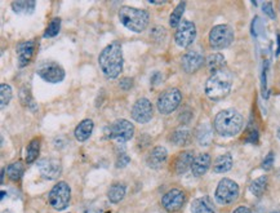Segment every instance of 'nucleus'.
I'll return each mask as SVG.
<instances>
[{
	"mask_svg": "<svg viewBox=\"0 0 280 213\" xmlns=\"http://www.w3.org/2000/svg\"><path fill=\"white\" fill-rule=\"evenodd\" d=\"M215 196L219 204H231L239 198V186L230 178H222L215 189Z\"/></svg>",
	"mask_w": 280,
	"mask_h": 213,
	"instance_id": "0eeeda50",
	"label": "nucleus"
},
{
	"mask_svg": "<svg viewBox=\"0 0 280 213\" xmlns=\"http://www.w3.org/2000/svg\"><path fill=\"white\" fill-rule=\"evenodd\" d=\"M93 128H94L93 120L84 119L82 120V122L78 124V127L75 128V130H74V136H75V138L79 142H84L90 137V134L93 132Z\"/></svg>",
	"mask_w": 280,
	"mask_h": 213,
	"instance_id": "412c9836",
	"label": "nucleus"
},
{
	"mask_svg": "<svg viewBox=\"0 0 280 213\" xmlns=\"http://www.w3.org/2000/svg\"><path fill=\"white\" fill-rule=\"evenodd\" d=\"M204 64V57L203 54L196 51L186 52L181 58V67L187 74H194L198 71Z\"/></svg>",
	"mask_w": 280,
	"mask_h": 213,
	"instance_id": "2eb2a0df",
	"label": "nucleus"
},
{
	"mask_svg": "<svg viewBox=\"0 0 280 213\" xmlns=\"http://www.w3.org/2000/svg\"><path fill=\"white\" fill-rule=\"evenodd\" d=\"M190 140V130L187 128H180V129H176L171 136V141L176 146H183L186 145Z\"/></svg>",
	"mask_w": 280,
	"mask_h": 213,
	"instance_id": "cd10ccee",
	"label": "nucleus"
},
{
	"mask_svg": "<svg viewBox=\"0 0 280 213\" xmlns=\"http://www.w3.org/2000/svg\"><path fill=\"white\" fill-rule=\"evenodd\" d=\"M225 65H226L225 57L221 53H213L207 58V66H208L209 71L212 72V74H215V72L223 70Z\"/></svg>",
	"mask_w": 280,
	"mask_h": 213,
	"instance_id": "393cba45",
	"label": "nucleus"
},
{
	"mask_svg": "<svg viewBox=\"0 0 280 213\" xmlns=\"http://www.w3.org/2000/svg\"><path fill=\"white\" fill-rule=\"evenodd\" d=\"M119 85H120L122 89H130V88L133 87V79H130V78H123V79L120 80V84H119Z\"/></svg>",
	"mask_w": 280,
	"mask_h": 213,
	"instance_id": "e433bc0d",
	"label": "nucleus"
},
{
	"mask_svg": "<svg viewBox=\"0 0 280 213\" xmlns=\"http://www.w3.org/2000/svg\"><path fill=\"white\" fill-rule=\"evenodd\" d=\"M60 29H61V18H53L52 21L49 22V25L45 29V33H44V38H53V36L58 35L60 33Z\"/></svg>",
	"mask_w": 280,
	"mask_h": 213,
	"instance_id": "2f4dec72",
	"label": "nucleus"
},
{
	"mask_svg": "<svg viewBox=\"0 0 280 213\" xmlns=\"http://www.w3.org/2000/svg\"><path fill=\"white\" fill-rule=\"evenodd\" d=\"M266 186H267V176H261L252 182L249 190L255 196H261L265 192Z\"/></svg>",
	"mask_w": 280,
	"mask_h": 213,
	"instance_id": "7c9ffc66",
	"label": "nucleus"
},
{
	"mask_svg": "<svg viewBox=\"0 0 280 213\" xmlns=\"http://www.w3.org/2000/svg\"><path fill=\"white\" fill-rule=\"evenodd\" d=\"M36 7V1L34 0H17L12 3V9L17 15H31Z\"/></svg>",
	"mask_w": 280,
	"mask_h": 213,
	"instance_id": "4be33fe9",
	"label": "nucleus"
},
{
	"mask_svg": "<svg viewBox=\"0 0 280 213\" xmlns=\"http://www.w3.org/2000/svg\"><path fill=\"white\" fill-rule=\"evenodd\" d=\"M186 202V195L180 189H172L162 198V206L167 212H178Z\"/></svg>",
	"mask_w": 280,
	"mask_h": 213,
	"instance_id": "f8f14e48",
	"label": "nucleus"
},
{
	"mask_svg": "<svg viewBox=\"0 0 280 213\" xmlns=\"http://www.w3.org/2000/svg\"><path fill=\"white\" fill-rule=\"evenodd\" d=\"M244 120L239 111L234 108H226L219 111L215 118V130L222 137H234L243 128Z\"/></svg>",
	"mask_w": 280,
	"mask_h": 213,
	"instance_id": "f03ea898",
	"label": "nucleus"
},
{
	"mask_svg": "<svg viewBox=\"0 0 280 213\" xmlns=\"http://www.w3.org/2000/svg\"><path fill=\"white\" fill-rule=\"evenodd\" d=\"M119 20L128 30L133 33H142L146 30L150 21V15L145 9L123 5L119 9Z\"/></svg>",
	"mask_w": 280,
	"mask_h": 213,
	"instance_id": "7ed1b4c3",
	"label": "nucleus"
},
{
	"mask_svg": "<svg viewBox=\"0 0 280 213\" xmlns=\"http://www.w3.org/2000/svg\"><path fill=\"white\" fill-rule=\"evenodd\" d=\"M233 42L234 31L229 25H217L209 33V44L213 49L227 48Z\"/></svg>",
	"mask_w": 280,
	"mask_h": 213,
	"instance_id": "6e6552de",
	"label": "nucleus"
},
{
	"mask_svg": "<svg viewBox=\"0 0 280 213\" xmlns=\"http://www.w3.org/2000/svg\"><path fill=\"white\" fill-rule=\"evenodd\" d=\"M196 38V27L189 20H182L174 34V42L180 48L190 47Z\"/></svg>",
	"mask_w": 280,
	"mask_h": 213,
	"instance_id": "9b49d317",
	"label": "nucleus"
},
{
	"mask_svg": "<svg viewBox=\"0 0 280 213\" xmlns=\"http://www.w3.org/2000/svg\"><path fill=\"white\" fill-rule=\"evenodd\" d=\"M39 166V170L42 176L48 180H56V178L61 174L62 172V166L61 162L57 159H43L38 163Z\"/></svg>",
	"mask_w": 280,
	"mask_h": 213,
	"instance_id": "dca6fc26",
	"label": "nucleus"
},
{
	"mask_svg": "<svg viewBox=\"0 0 280 213\" xmlns=\"http://www.w3.org/2000/svg\"><path fill=\"white\" fill-rule=\"evenodd\" d=\"M195 155L194 151L191 150H186V151L180 152L176 158V162H174V170H176L177 174H185L187 170H190L193 167V163H194Z\"/></svg>",
	"mask_w": 280,
	"mask_h": 213,
	"instance_id": "f3484780",
	"label": "nucleus"
},
{
	"mask_svg": "<svg viewBox=\"0 0 280 213\" xmlns=\"http://www.w3.org/2000/svg\"><path fill=\"white\" fill-rule=\"evenodd\" d=\"M38 75L47 83L57 84L65 79V70L54 61H44L38 66Z\"/></svg>",
	"mask_w": 280,
	"mask_h": 213,
	"instance_id": "1a4fd4ad",
	"label": "nucleus"
},
{
	"mask_svg": "<svg viewBox=\"0 0 280 213\" xmlns=\"http://www.w3.org/2000/svg\"><path fill=\"white\" fill-rule=\"evenodd\" d=\"M193 213H215V204L209 196H201L191 203Z\"/></svg>",
	"mask_w": 280,
	"mask_h": 213,
	"instance_id": "aec40b11",
	"label": "nucleus"
},
{
	"mask_svg": "<svg viewBox=\"0 0 280 213\" xmlns=\"http://www.w3.org/2000/svg\"><path fill=\"white\" fill-rule=\"evenodd\" d=\"M168 158V152H167V149L163 148V146H156L151 150V152L146 158V163L148 166L152 170H159L160 167L164 164V162Z\"/></svg>",
	"mask_w": 280,
	"mask_h": 213,
	"instance_id": "a211bd4d",
	"label": "nucleus"
},
{
	"mask_svg": "<svg viewBox=\"0 0 280 213\" xmlns=\"http://www.w3.org/2000/svg\"><path fill=\"white\" fill-rule=\"evenodd\" d=\"M130 158L127 154L122 152V154H119L118 159H116V168H124L129 164Z\"/></svg>",
	"mask_w": 280,
	"mask_h": 213,
	"instance_id": "72a5a7b5",
	"label": "nucleus"
},
{
	"mask_svg": "<svg viewBox=\"0 0 280 213\" xmlns=\"http://www.w3.org/2000/svg\"><path fill=\"white\" fill-rule=\"evenodd\" d=\"M70 199H71V189L64 181L54 185L48 195V202H49L50 207L57 211L65 210L70 203Z\"/></svg>",
	"mask_w": 280,
	"mask_h": 213,
	"instance_id": "423d86ee",
	"label": "nucleus"
},
{
	"mask_svg": "<svg viewBox=\"0 0 280 213\" xmlns=\"http://www.w3.org/2000/svg\"><path fill=\"white\" fill-rule=\"evenodd\" d=\"M182 101V93L177 88H171V89L164 90L158 97L156 101V107L158 111L163 115H169L173 111H176Z\"/></svg>",
	"mask_w": 280,
	"mask_h": 213,
	"instance_id": "39448f33",
	"label": "nucleus"
},
{
	"mask_svg": "<svg viewBox=\"0 0 280 213\" xmlns=\"http://www.w3.org/2000/svg\"><path fill=\"white\" fill-rule=\"evenodd\" d=\"M40 152V138H34L26 148V163L31 164L36 160Z\"/></svg>",
	"mask_w": 280,
	"mask_h": 213,
	"instance_id": "bb28decb",
	"label": "nucleus"
},
{
	"mask_svg": "<svg viewBox=\"0 0 280 213\" xmlns=\"http://www.w3.org/2000/svg\"><path fill=\"white\" fill-rule=\"evenodd\" d=\"M279 5H280V3H279Z\"/></svg>",
	"mask_w": 280,
	"mask_h": 213,
	"instance_id": "a19ab883",
	"label": "nucleus"
},
{
	"mask_svg": "<svg viewBox=\"0 0 280 213\" xmlns=\"http://www.w3.org/2000/svg\"><path fill=\"white\" fill-rule=\"evenodd\" d=\"M126 196V185L124 184H114L110 186L108 192V198L111 203H119L122 202Z\"/></svg>",
	"mask_w": 280,
	"mask_h": 213,
	"instance_id": "a878e982",
	"label": "nucleus"
},
{
	"mask_svg": "<svg viewBox=\"0 0 280 213\" xmlns=\"http://www.w3.org/2000/svg\"><path fill=\"white\" fill-rule=\"evenodd\" d=\"M211 162H212L211 155L207 154V152H203V154H199L198 156H195L193 167H191V172H193L195 177H201L203 174L207 173V170L211 167Z\"/></svg>",
	"mask_w": 280,
	"mask_h": 213,
	"instance_id": "6ab92c4d",
	"label": "nucleus"
},
{
	"mask_svg": "<svg viewBox=\"0 0 280 213\" xmlns=\"http://www.w3.org/2000/svg\"><path fill=\"white\" fill-rule=\"evenodd\" d=\"M154 114L152 104L149 101L148 98H140L137 100L136 104L132 107V118L134 122L140 124L149 123Z\"/></svg>",
	"mask_w": 280,
	"mask_h": 213,
	"instance_id": "ddd939ff",
	"label": "nucleus"
},
{
	"mask_svg": "<svg viewBox=\"0 0 280 213\" xmlns=\"http://www.w3.org/2000/svg\"><path fill=\"white\" fill-rule=\"evenodd\" d=\"M185 8H186V3H185V1L180 3L174 8V11L172 12V15L169 17V25H171V27H178V26H180V23L182 22V16L183 12H185Z\"/></svg>",
	"mask_w": 280,
	"mask_h": 213,
	"instance_id": "c756f323",
	"label": "nucleus"
},
{
	"mask_svg": "<svg viewBox=\"0 0 280 213\" xmlns=\"http://www.w3.org/2000/svg\"><path fill=\"white\" fill-rule=\"evenodd\" d=\"M262 11L265 12L266 15L269 16L270 18H275V12H274V8H273V3H263L262 4Z\"/></svg>",
	"mask_w": 280,
	"mask_h": 213,
	"instance_id": "c9c22d12",
	"label": "nucleus"
},
{
	"mask_svg": "<svg viewBox=\"0 0 280 213\" xmlns=\"http://www.w3.org/2000/svg\"><path fill=\"white\" fill-rule=\"evenodd\" d=\"M233 213H252V211L248 208V207H245V206H240V207H237V210L234 211Z\"/></svg>",
	"mask_w": 280,
	"mask_h": 213,
	"instance_id": "4c0bfd02",
	"label": "nucleus"
},
{
	"mask_svg": "<svg viewBox=\"0 0 280 213\" xmlns=\"http://www.w3.org/2000/svg\"><path fill=\"white\" fill-rule=\"evenodd\" d=\"M231 167H233V156L230 154H222L215 159L213 170L215 173H225L231 170Z\"/></svg>",
	"mask_w": 280,
	"mask_h": 213,
	"instance_id": "b1692460",
	"label": "nucleus"
},
{
	"mask_svg": "<svg viewBox=\"0 0 280 213\" xmlns=\"http://www.w3.org/2000/svg\"><path fill=\"white\" fill-rule=\"evenodd\" d=\"M17 57H18V66L20 67H25L33 61L34 56L36 51V42L35 40H26L18 44L17 48Z\"/></svg>",
	"mask_w": 280,
	"mask_h": 213,
	"instance_id": "4468645a",
	"label": "nucleus"
},
{
	"mask_svg": "<svg viewBox=\"0 0 280 213\" xmlns=\"http://www.w3.org/2000/svg\"><path fill=\"white\" fill-rule=\"evenodd\" d=\"M12 100V88L11 85L3 83L0 85V101H1V108L9 105Z\"/></svg>",
	"mask_w": 280,
	"mask_h": 213,
	"instance_id": "473e14b6",
	"label": "nucleus"
},
{
	"mask_svg": "<svg viewBox=\"0 0 280 213\" xmlns=\"http://www.w3.org/2000/svg\"><path fill=\"white\" fill-rule=\"evenodd\" d=\"M277 136H278V138H279V140H280V127H279V128H278V132H277Z\"/></svg>",
	"mask_w": 280,
	"mask_h": 213,
	"instance_id": "58836bf2",
	"label": "nucleus"
},
{
	"mask_svg": "<svg viewBox=\"0 0 280 213\" xmlns=\"http://www.w3.org/2000/svg\"><path fill=\"white\" fill-rule=\"evenodd\" d=\"M123 51L119 42H112L102 49L98 56V66L108 79H115L123 71Z\"/></svg>",
	"mask_w": 280,
	"mask_h": 213,
	"instance_id": "f257e3e1",
	"label": "nucleus"
},
{
	"mask_svg": "<svg viewBox=\"0 0 280 213\" xmlns=\"http://www.w3.org/2000/svg\"><path fill=\"white\" fill-rule=\"evenodd\" d=\"M231 87H233V78L230 72H227L226 70H221L215 74H212V76L207 80L205 94L212 101H219L230 93Z\"/></svg>",
	"mask_w": 280,
	"mask_h": 213,
	"instance_id": "20e7f679",
	"label": "nucleus"
},
{
	"mask_svg": "<svg viewBox=\"0 0 280 213\" xmlns=\"http://www.w3.org/2000/svg\"><path fill=\"white\" fill-rule=\"evenodd\" d=\"M5 170H7L8 177L11 178L12 181H18L22 177L23 172H25V166H23V163L18 160V162L9 164V166L5 168Z\"/></svg>",
	"mask_w": 280,
	"mask_h": 213,
	"instance_id": "c85d7f7f",
	"label": "nucleus"
},
{
	"mask_svg": "<svg viewBox=\"0 0 280 213\" xmlns=\"http://www.w3.org/2000/svg\"><path fill=\"white\" fill-rule=\"evenodd\" d=\"M271 213H280V211H274V212H271Z\"/></svg>",
	"mask_w": 280,
	"mask_h": 213,
	"instance_id": "ea45409f",
	"label": "nucleus"
},
{
	"mask_svg": "<svg viewBox=\"0 0 280 213\" xmlns=\"http://www.w3.org/2000/svg\"><path fill=\"white\" fill-rule=\"evenodd\" d=\"M273 166H274V152L270 151L269 154H267V156L265 158V160L262 162V168L265 170H270L273 168Z\"/></svg>",
	"mask_w": 280,
	"mask_h": 213,
	"instance_id": "f704fd0d",
	"label": "nucleus"
},
{
	"mask_svg": "<svg viewBox=\"0 0 280 213\" xmlns=\"http://www.w3.org/2000/svg\"><path fill=\"white\" fill-rule=\"evenodd\" d=\"M108 138L115 140V141L124 144L130 141L134 136V126L129 120L119 119L108 127Z\"/></svg>",
	"mask_w": 280,
	"mask_h": 213,
	"instance_id": "9d476101",
	"label": "nucleus"
},
{
	"mask_svg": "<svg viewBox=\"0 0 280 213\" xmlns=\"http://www.w3.org/2000/svg\"><path fill=\"white\" fill-rule=\"evenodd\" d=\"M196 140L201 146H208L213 140V129L209 124H200L196 130Z\"/></svg>",
	"mask_w": 280,
	"mask_h": 213,
	"instance_id": "5701e85b",
	"label": "nucleus"
}]
</instances>
